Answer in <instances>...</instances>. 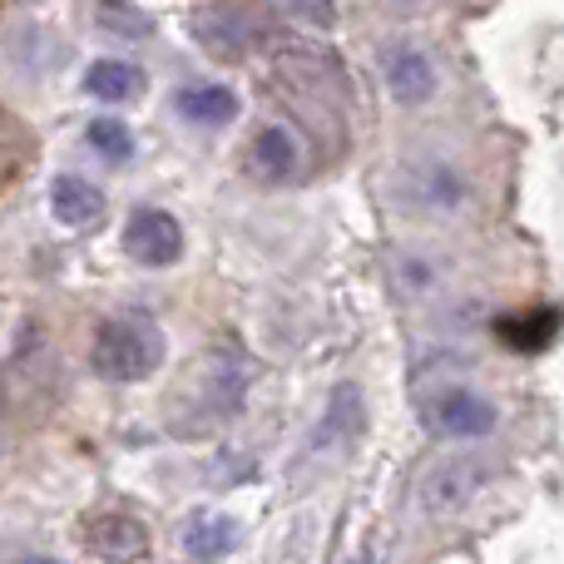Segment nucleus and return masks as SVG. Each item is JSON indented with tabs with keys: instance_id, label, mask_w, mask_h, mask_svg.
<instances>
[{
	"instance_id": "f257e3e1",
	"label": "nucleus",
	"mask_w": 564,
	"mask_h": 564,
	"mask_svg": "<svg viewBox=\"0 0 564 564\" xmlns=\"http://www.w3.org/2000/svg\"><path fill=\"white\" fill-rule=\"evenodd\" d=\"M159 361H164V332L154 317H134V312L109 317L95 332V347H89V367L105 381H119V387L154 377Z\"/></svg>"
},
{
	"instance_id": "f03ea898",
	"label": "nucleus",
	"mask_w": 564,
	"mask_h": 564,
	"mask_svg": "<svg viewBox=\"0 0 564 564\" xmlns=\"http://www.w3.org/2000/svg\"><path fill=\"white\" fill-rule=\"evenodd\" d=\"M480 486H486V460L446 456V460H436V466H426V476L416 480V496H421V510H431V516H451V510L466 506Z\"/></svg>"
},
{
	"instance_id": "7ed1b4c3",
	"label": "nucleus",
	"mask_w": 564,
	"mask_h": 564,
	"mask_svg": "<svg viewBox=\"0 0 564 564\" xmlns=\"http://www.w3.org/2000/svg\"><path fill=\"white\" fill-rule=\"evenodd\" d=\"M188 30L214 59H243L258 40V20L243 6H198L188 15Z\"/></svg>"
},
{
	"instance_id": "20e7f679",
	"label": "nucleus",
	"mask_w": 564,
	"mask_h": 564,
	"mask_svg": "<svg viewBox=\"0 0 564 564\" xmlns=\"http://www.w3.org/2000/svg\"><path fill=\"white\" fill-rule=\"evenodd\" d=\"M124 253L144 268H169L184 253V228H178V218L164 214V208H139L124 228Z\"/></svg>"
},
{
	"instance_id": "39448f33",
	"label": "nucleus",
	"mask_w": 564,
	"mask_h": 564,
	"mask_svg": "<svg viewBox=\"0 0 564 564\" xmlns=\"http://www.w3.org/2000/svg\"><path fill=\"white\" fill-rule=\"evenodd\" d=\"M426 421L441 431V436L480 441V436L496 431V406H490L480 391H470V387H451L426 406Z\"/></svg>"
},
{
	"instance_id": "423d86ee",
	"label": "nucleus",
	"mask_w": 564,
	"mask_h": 564,
	"mask_svg": "<svg viewBox=\"0 0 564 564\" xmlns=\"http://www.w3.org/2000/svg\"><path fill=\"white\" fill-rule=\"evenodd\" d=\"M381 79H387L391 99L397 105H426L436 95V65L421 45L411 40H397V45L381 50Z\"/></svg>"
},
{
	"instance_id": "0eeeda50",
	"label": "nucleus",
	"mask_w": 564,
	"mask_h": 564,
	"mask_svg": "<svg viewBox=\"0 0 564 564\" xmlns=\"http://www.w3.org/2000/svg\"><path fill=\"white\" fill-rule=\"evenodd\" d=\"M85 545L89 555L109 564H134L149 555V525L134 516H119V510H105V516L85 520Z\"/></svg>"
},
{
	"instance_id": "6e6552de",
	"label": "nucleus",
	"mask_w": 564,
	"mask_h": 564,
	"mask_svg": "<svg viewBox=\"0 0 564 564\" xmlns=\"http://www.w3.org/2000/svg\"><path fill=\"white\" fill-rule=\"evenodd\" d=\"M50 208H55V218L65 228L85 234V228H95L99 218H105V194H99L89 178L65 174V178H55V188H50Z\"/></svg>"
},
{
	"instance_id": "1a4fd4ad",
	"label": "nucleus",
	"mask_w": 564,
	"mask_h": 564,
	"mask_svg": "<svg viewBox=\"0 0 564 564\" xmlns=\"http://www.w3.org/2000/svg\"><path fill=\"white\" fill-rule=\"evenodd\" d=\"M238 545V525L228 516H214V510H194L184 525V550L194 560H224L228 550Z\"/></svg>"
},
{
	"instance_id": "9d476101",
	"label": "nucleus",
	"mask_w": 564,
	"mask_h": 564,
	"mask_svg": "<svg viewBox=\"0 0 564 564\" xmlns=\"http://www.w3.org/2000/svg\"><path fill=\"white\" fill-rule=\"evenodd\" d=\"M85 89L95 99H105V105H124V99H134L144 89V75L129 59H95L85 75Z\"/></svg>"
},
{
	"instance_id": "9b49d317",
	"label": "nucleus",
	"mask_w": 564,
	"mask_h": 564,
	"mask_svg": "<svg viewBox=\"0 0 564 564\" xmlns=\"http://www.w3.org/2000/svg\"><path fill=\"white\" fill-rule=\"evenodd\" d=\"M178 115L194 119V124H228L238 115V95L224 85H194V89H178Z\"/></svg>"
},
{
	"instance_id": "f8f14e48",
	"label": "nucleus",
	"mask_w": 564,
	"mask_h": 564,
	"mask_svg": "<svg viewBox=\"0 0 564 564\" xmlns=\"http://www.w3.org/2000/svg\"><path fill=\"white\" fill-rule=\"evenodd\" d=\"M253 169L263 178H288L292 169H297V144H292L288 129H263V134L253 139Z\"/></svg>"
},
{
	"instance_id": "ddd939ff",
	"label": "nucleus",
	"mask_w": 564,
	"mask_h": 564,
	"mask_svg": "<svg viewBox=\"0 0 564 564\" xmlns=\"http://www.w3.org/2000/svg\"><path fill=\"white\" fill-rule=\"evenodd\" d=\"M85 139L99 159H109V164H124V159L134 154V134H129L119 119H95V124L85 129Z\"/></svg>"
},
{
	"instance_id": "4468645a",
	"label": "nucleus",
	"mask_w": 564,
	"mask_h": 564,
	"mask_svg": "<svg viewBox=\"0 0 564 564\" xmlns=\"http://www.w3.org/2000/svg\"><path fill=\"white\" fill-rule=\"evenodd\" d=\"M99 25L124 40H144L149 30H154V20H149L144 10H134L129 0H99Z\"/></svg>"
},
{
	"instance_id": "2eb2a0df",
	"label": "nucleus",
	"mask_w": 564,
	"mask_h": 564,
	"mask_svg": "<svg viewBox=\"0 0 564 564\" xmlns=\"http://www.w3.org/2000/svg\"><path fill=\"white\" fill-rule=\"evenodd\" d=\"M555 327H560L555 312H535L525 322H500V337H510V347H520V351H535V347H545Z\"/></svg>"
},
{
	"instance_id": "dca6fc26",
	"label": "nucleus",
	"mask_w": 564,
	"mask_h": 564,
	"mask_svg": "<svg viewBox=\"0 0 564 564\" xmlns=\"http://www.w3.org/2000/svg\"><path fill=\"white\" fill-rule=\"evenodd\" d=\"M282 10H292L297 20H312V25H332L337 20V0H278Z\"/></svg>"
},
{
	"instance_id": "f3484780",
	"label": "nucleus",
	"mask_w": 564,
	"mask_h": 564,
	"mask_svg": "<svg viewBox=\"0 0 564 564\" xmlns=\"http://www.w3.org/2000/svg\"><path fill=\"white\" fill-rule=\"evenodd\" d=\"M20 564H59V560H40V555H35V560H20Z\"/></svg>"
}]
</instances>
